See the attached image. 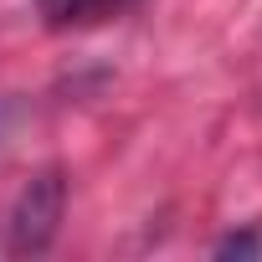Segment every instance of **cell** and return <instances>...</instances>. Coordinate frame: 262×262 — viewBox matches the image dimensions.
Wrapping results in <instances>:
<instances>
[{
    "label": "cell",
    "mask_w": 262,
    "mask_h": 262,
    "mask_svg": "<svg viewBox=\"0 0 262 262\" xmlns=\"http://www.w3.org/2000/svg\"><path fill=\"white\" fill-rule=\"evenodd\" d=\"M62 206H67V180L57 170L26 180V190L11 211V247L16 252H47L57 226H62Z\"/></svg>",
    "instance_id": "obj_1"
},
{
    "label": "cell",
    "mask_w": 262,
    "mask_h": 262,
    "mask_svg": "<svg viewBox=\"0 0 262 262\" xmlns=\"http://www.w3.org/2000/svg\"><path fill=\"white\" fill-rule=\"evenodd\" d=\"M134 0H36V11L47 16V26H82V21H103Z\"/></svg>",
    "instance_id": "obj_2"
},
{
    "label": "cell",
    "mask_w": 262,
    "mask_h": 262,
    "mask_svg": "<svg viewBox=\"0 0 262 262\" xmlns=\"http://www.w3.org/2000/svg\"><path fill=\"white\" fill-rule=\"evenodd\" d=\"M216 252H221V257H262V236H252V231H247V236H226Z\"/></svg>",
    "instance_id": "obj_3"
}]
</instances>
